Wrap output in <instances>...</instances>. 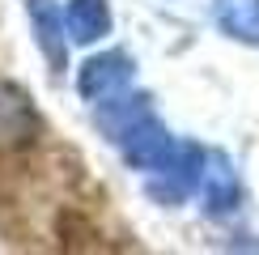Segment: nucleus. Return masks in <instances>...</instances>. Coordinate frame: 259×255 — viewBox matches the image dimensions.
<instances>
[{"label": "nucleus", "mask_w": 259, "mask_h": 255, "mask_svg": "<svg viewBox=\"0 0 259 255\" xmlns=\"http://www.w3.org/2000/svg\"><path fill=\"white\" fill-rule=\"evenodd\" d=\"M38 136V115L26 90H17L13 81H0V153L26 149Z\"/></svg>", "instance_id": "1"}, {"label": "nucleus", "mask_w": 259, "mask_h": 255, "mask_svg": "<svg viewBox=\"0 0 259 255\" xmlns=\"http://www.w3.org/2000/svg\"><path fill=\"white\" fill-rule=\"evenodd\" d=\"M204 157H208V153H204L200 145H183L175 162H170L166 170H157V179L149 183V196L161 200V204H179V200H187L191 187H200Z\"/></svg>", "instance_id": "2"}, {"label": "nucleus", "mask_w": 259, "mask_h": 255, "mask_svg": "<svg viewBox=\"0 0 259 255\" xmlns=\"http://www.w3.org/2000/svg\"><path fill=\"white\" fill-rule=\"evenodd\" d=\"M200 191H204V212H208V217H225V212L238 208L242 183H238V170L230 166L225 153H208V157H204Z\"/></svg>", "instance_id": "3"}, {"label": "nucleus", "mask_w": 259, "mask_h": 255, "mask_svg": "<svg viewBox=\"0 0 259 255\" xmlns=\"http://www.w3.org/2000/svg\"><path fill=\"white\" fill-rule=\"evenodd\" d=\"M127 81H132V60H127L123 51H106V56H94L81 68L77 90H81V98L102 102V98H111V94L127 90Z\"/></svg>", "instance_id": "4"}, {"label": "nucleus", "mask_w": 259, "mask_h": 255, "mask_svg": "<svg viewBox=\"0 0 259 255\" xmlns=\"http://www.w3.org/2000/svg\"><path fill=\"white\" fill-rule=\"evenodd\" d=\"M30 21H34V38L42 47V56H47V64L56 72H64V64H68V42H64V9H56L51 0H30L26 5Z\"/></svg>", "instance_id": "5"}, {"label": "nucleus", "mask_w": 259, "mask_h": 255, "mask_svg": "<svg viewBox=\"0 0 259 255\" xmlns=\"http://www.w3.org/2000/svg\"><path fill=\"white\" fill-rule=\"evenodd\" d=\"M64 26H68L72 42H98L111 30V5L106 0H68Z\"/></svg>", "instance_id": "6"}, {"label": "nucleus", "mask_w": 259, "mask_h": 255, "mask_svg": "<svg viewBox=\"0 0 259 255\" xmlns=\"http://www.w3.org/2000/svg\"><path fill=\"white\" fill-rule=\"evenodd\" d=\"M212 17L230 38L259 47V0H217Z\"/></svg>", "instance_id": "7"}]
</instances>
